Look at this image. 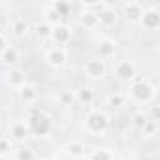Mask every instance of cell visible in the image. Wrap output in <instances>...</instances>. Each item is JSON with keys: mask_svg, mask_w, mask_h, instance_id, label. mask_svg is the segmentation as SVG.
<instances>
[{"mask_svg": "<svg viewBox=\"0 0 160 160\" xmlns=\"http://www.w3.org/2000/svg\"><path fill=\"white\" fill-rule=\"evenodd\" d=\"M27 124L30 130V136H38V138H45L53 132V119L49 113H45L40 106H30L28 108V115H27Z\"/></svg>", "mask_w": 160, "mask_h": 160, "instance_id": "obj_1", "label": "cell"}, {"mask_svg": "<svg viewBox=\"0 0 160 160\" xmlns=\"http://www.w3.org/2000/svg\"><path fill=\"white\" fill-rule=\"evenodd\" d=\"M156 98V87L149 81V79L136 75L130 83L126 100H132L134 104H151Z\"/></svg>", "mask_w": 160, "mask_h": 160, "instance_id": "obj_2", "label": "cell"}, {"mask_svg": "<svg viewBox=\"0 0 160 160\" xmlns=\"http://www.w3.org/2000/svg\"><path fill=\"white\" fill-rule=\"evenodd\" d=\"M111 119L104 109H91L83 119V128L89 136H104L109 130Z\"/></svg>", "mask_w": 160, "mask_h": 160, "instance_id": "obj_3", "label": "cell"}, {"mask_svg": "<svg viewBox=\"0 0 160 160\" xmlns=\"http://www.w3.org/2000/svg\"><path fill=\"white\" fill-rule=\"evenodd\" d=\"M113 75L115 79H119L121 83H132V79L138 75V68H136V62L130 60V58H122L119 60L115 66H113Z\"/></svg>", "mask_w": 160, "mask_h": 160, "instance_id": "obj_4", "label": "cell"}, {"mask_svg": "<svg viewBox=\"0 0 160 160\" xmlns=\"http://www.w3.org/2000/svg\"><path fill=\"white\" fill-rule=\"evenodd\" d=\"M68 58H70V51H68V47L51 45V47L45 51V62H47V66L53 68V70L64 68V66L68 64Z\"/></svg>", "mask_w": 160, "mask_h": 160, "instance_id": "obj_5", "label": "cell"}, {"mask_svg": "<svg viewBox=\"0 0 160 160\" xmlns=\"http://www.w3.org/2000/svg\"><path fill=\"white\" fill-rule=\"evenodd\" d=\"M138 25H139V28H141V30L154 32V30L160 27V10H158L154 4H151V6L143 8V13H141L139 21H138Z\"/></svg>", "mask_w": 160, "mask_h": 160, "instance_id": "obj_6", "label": "cell"}, {"mask_svg": "<svg viewBox=\"0 0 160 160\" xmlns=\"http://www.w3.org/2000/svg\"><path fill=\"white\" fill-rule=\"evenodd\" d=\"M106 73H108V66L98 57H92V58L85 60V64H83V75L85 77H89V79H104Z\"/></svg>", "mask_w": 160, "mask_h": 160, "instance_id": "obj_7", "label": "cell"}, {"mask_svg": "<svg viewBox=\"0 0 160 160\" xmlns=\"http://www.w3.org/2000/svg\"><path fill=\"white\" fill-rule=\"evenodd\" d=\"M73 38V27L68 25V23H60L57 27H53V32H51V42L53 45H58V47H66V43H70V40Z\"/></svg>", "mask_w": 160, "mask_h": 160, "instance_id": "obj_8", "label": "cell"}, {"mask_svg": "<svg viewBox=\"0 0 160 160\" xmlns=\"http://www.w3.org/2000/svg\"><path fill=\"white\" fill-rule=\"evenodd\" d=\"M28 136H30V130L25 119H15L8 124V138L13 143H23Z\"/></svg>", "mask_w": 160, "mask_h": 160, "instance_id": "obj_9", "label": "cell"}, {"mask_svg": "<svg viewBox=\"0 0 160 160\" xmlns=\"http://www.w3.org/2000/svg\"><path fill=\"white\" fill-rule=\"evenodd\" d=\"M62 152L72 158V160H83L87 158V147L83 141H79V139H68L64 145H62Z\"/></svg>", "mask_w": 160, "mask_h": 160, "instance_id": "obj_10", "label": "cell"}, {"mask_svg": "<svg viewBox=\"0 0 160 160\" xmlns=\"http://www.w3.org/2000/svg\"><path fill=\"white\" fill-rule=\"evenodd\" d=\"M17 96H19V102L21 104H25L27 108H30V106H34L36 102H38V96H40V91H38V87L34 85V83H25L21 89H17Z\"/></svg>", "mask_w": 160, "mask_h": 160, "instance_id": "obj_11", "label": "cell"}, {"mask_svg": "<svg viewBox=\"0 0 160 160\" xmlns=\"http://www.w3.org/2000/svg\"><path fill=\"white\" fill-rule=\"evenodd\" d=\"M6 85L10 87V89H13V91H17V89H21L25 83H27V72L23 70V68H17V66H13V68H10L8 72H6Z\"/></svg>", "mask_w": 160, "mask_h": 160, "instance_id": "obj_12", "label": "cell"}, {"mask_svg": "<svg viewBox=\"0 0 160 160\" xmlns=\"http://www.w3.org/2000/svg\"><path fill=\"white\" fill-rule=\"evenodd\" d=\"M117 40H113V38H102L100 42H98V58L100 60H109V58H113L115 55H117Z\"/></svg>", "mask_w": 160, "mask_h": 160, "instance_id": "obj_13", "label": "cell"}, {"mask_svg": "<svg viewBox=\"0 0 160 160\" xmlns=\"http://www.w3.org/2000/svg\"><path fill=\"white\" fill-rule=\"evenodd\" d=\"M143 8L145 6L141 2H138V0H130V2H124L122 4V15L126 17V21L138 25V21H139V17L143 13Z\"/></svg>", "mask_w": 160, "mask_h": 160, "instance_id": "obj_14", "label": "cell"}, {"mask_svg": "<svg viewBox=\"0 0 160 160\" xmlns=\"http://www.w3.org/2000/svg\"><path fill=\"white\" fill-rule=\"evenodd\" d=\"M119 21V15H117V10H113L111 6H108L102 13H98V28H104V30H109L117 25Z\"/></svg>", "mask_w": 160, "mask_h": 160, "instance_id": "obj_15", "label": "cell"}, {"mask_svg": "<svg viewBox=\"0 0 160 160\" xmlns=\"http://www.w3.org/2000/svg\"><path fill=\"white\" fill-rule=\"evenodd\" d=\"M10 30H12V34L15 38H25L28 34V30H30V25H28V21L23 15H15L10 21Z\"/></svg>", "mask_w": 160, "mask_h": 160, "instance_id": "obj_16", "label": "cell"}, {"mask_svg": "<svg viewBox=\"0 0 160 160\" xmlns=\"http://www.w3.org/2000/svg\"><path fill=\"white\" fill-rule=\"evenodd\" d=\"M42 21H45V23L51 25V27H57V25L62 23V15L55 10L53 2H49V4L43 6V10H42Z\"/></svg>", "mask_w": 160, "mask_h": 160, "instance_id": "obj_17", "label": "cell"}, {"mask_svg": "<svg viewBox=\"0 0 160 160\" xmlns=\"http://www.w3.org/2000/svg\"><path fill=\"white\" fill-rule=\"evenodd\" d=\"M79 25L85 30H96L98 28V15L83 8V12L79 13Z\"/></svg>", "mask_w": 160, "mask_h": 160, "instance_id": "obj_18", "label": "cell"}, {"mask_svg": "<svg viewBox=\"0 0 160 160\" xmlns=\"http://www.w3.org/2000/svg\"><path fill=\"white\" fill-rule=\"evenodd\" d=\"M19 60V49L15 45H8L2 53H0V62H2L4 66H15Z\"/></svg>", "mask_w": 160, "mask_h": 160, "instance_id": "obj_19", "label": "cell"}, {"mask_svg": "<svg viewBox=\"0 0 160 160\" xmlns=\"http://www.w3.org/2000/svg\"><path fill=\"white\" fill-rule=\"evenodd\" d=\"M57 104H58L60 108H72L73 104H77V102H75V91H72V89H62V91H58V94H57Z\"/></svg>", "mask_w": 160, "mask_h": 160, "instance_id": "obj_20", "label": "cell"}, {"mask_svg": "<svg viewBox=\"0 0 160 160\" xmlns=\"http://www.w3.org/2000/svg\"><path fill=\"white\" fill-rule=\"evenodd\" d=\"M51 32H53V27L51 25H47L45 21H38V23H34V34H36V38L40 40V42H51Z\"/></svg>", "mask_w": 160, "mask_h": 160, "instance_id": "obj_21", "label": "cell"}, {"mask_svg": "<svg viewBox=\"0 0 160 160\" xmlns=\"http://www.w3.org/2000/svg\"><path fill=\"white\" fill-rule=\"evenodd\" d=\"M147 121H149V113H147L145 109H138V111H134V113H132L130 124H132V128H134V130L141 132V128L147 124Z\"/></svg>", "mask_w": 160, "mask_h": 160, "instance_id": "obj_22", "label": "cell"}, {"mask_svg": "<svg viewBox=\"0 0 160 160\" xmlns=\"http://www.w3.org/2000/svg\"><path fill=\"white\" fill-rule=\"evenodd\" d=\"M75 102L81 104V106H91L94 102V91L89 89V87H83V89L75 91Z\"/></svg>", "mask_w": 160, "mask_h": 160, "instance_id": "obj_23", "label": "cell"}, {"mask_svg": "<svg viewBox=\"0 0 160 160\" xmlns=\"http://www.w3.org/2000/svg\"><path fill=\"white\" fill-rule=\"evenodd\" d=\"M106 106L113 108V109H121L122 106H126V94L124 92H111L106 96Z\"/></svg>", "mask_w": 160, "mask_h": 160, "instance_id": "obj_24", "label": "cell"}, {"mask_svg": "<svg viewBox=\"0 0 160 160\" xmlns=\"http://www.w3.org/2000/svg\"><path fill=\"white\" fill-rule=\"evenodd\" d=\"M115 152L108 147H100V149H94L91 154H87L89 160H113Z\"/></svg>", "mask_w": 160, "mask_h": 160, "instance_id": "obj_25", "label": "cell"}, {"mask_svg": "<svg viewBox=\"0 0 160 160\" xmlns=\"http://www.w3.org/2000/svg\"><path fill=\"white\" fill-rule=\"evenodd\" d=\"M13 141L8 136H0V158H8L10 154H13Z\"/></svg>", "mask_w": 160, "mask_h": 160, "instance_id": "obj_26", "label": "cell"}, {"mask_svg": "<svg viewBox=\"0 0 160 160\" xmlns=\"http://www.w3.org/2000/svg\"><path fill=\"white\" fill-rule=\"evenodd\" d=\"M34 158H36V154L30 147L23 145V147L13 149V160H34Z\"/></svg>", "mask_w": 160, "mask_h": 160, "instance_id": "obj_27", "label": "cell"}, {"mask_svg": "<svg viewBox=\"0 0 160 160\" xmlns=\"http://www.w3.org/2000/svg\"><path fill=\"white\" fill-rule=\"evenodd\" d=\"M156 132H158V122L156 121H147V124L141 128V134H143V138H154L156 136Z\"/></svg>", "mask_w": 160, "mask_h": 160, "instance_id": "obj_28", "label": "cell"}, {"mask_svg": "<svg viewBox=\"0 0 160 160\" xmlns=\"http://www.w3.org/2000/svg\"><path fill=\"white\" fill-rule=\"evenodd\" d=\"M108 6H109V4H108V2H89V4H85V6H83V8H85V10H89V12H92V13H96V15H98V13H102V12H104V10H106V8H108Z\"/></svg>", "mask_w": 160, "mask_h": 160, "instance_id": "obj_29", "label": "cell"}, {"mask_svg": "<svg viewBox=\"0 0 160 160\" xmlns=\"http://www.w3.org/2000/svg\"><path fill=\"white\" fill-rule=\"evenodd\" d=\"M53 6H55V10H57L62 17L70 12V4H68V2H53Z\"/></svg>", "mask_w": 160, "mask_h": 160, "instance_id": "obj_30", "label": "cell"}, {"mask_svg": "<svg viewBox=\"0 0 160 160\" xmlns=\"http://www.w3.org/2000/svg\"><path fill=\"white\" fill-rule=\"evenodd\" d=\"M10 45V42H8V36L4 34V32H0V53H2L6 47Z\"/></svg>", "mask_w": 160, "mask_h": 160, "instance_id": "obj_31", "label": "cell"}, {"mask_svg": "<svg viewBox=\"0 0 160 160\" xmlns=\"http://www.w3.org/2000/svg\"><path fill=\"white\" fill-rule=\"evenodd\" d=\"M151 121H158V106L156 104H152V108H151V117H149Z\"/></svg>", "mask_w": 160, "mask_h": 160, "instance_id": "obj_32", "label": "cell"}, {"mask_svg": "<svg viewBox=\"0 0 160 160\" xmlns=\"http://www.w3.org/2000/svg\"><path fill=\"white\" fill-rule=\"evenodd\" d=\"M113 160H126V158H124V156H121V154H115V156H113Z\"/></svg>", "mask_w": 160, "mask_h": 160, "instance_id": "obj_33", "label": "cell"}, {"mask_svg": "<svg viewBox=\"0 0 160 160\" xmlns=\"http://www.w3.org/2000/svg\"><path fill=\"white\" fill-rule=\"evenodd\" d=\"M34 160H47V158H43V156H36Z\"/></svg>", "mask_w": 160, "mask_h": 160, "instance_id": "obj_34", "label": "cell"}, {"mask_svg": "<svg viewBox=\"0 0 160 160\" xmlns=\"http://www.w3.org/2000/svg\"><path fill=\"white\" fill-rule=\"evenodd\" d=\"M0 132H2V121H0Z\"/></svg>", "mask_w": 160, "mask_h": 160, "instance_id": "obj_35", "label": "cell"}, {"mask_svg": "<svg viewBox=\"0 0 160 160\" xmlns=\"http://www.w3.org/2000/svg\"><path fill=\"white\" fill-rule=\"evenodd\" d=\"M85 160H89V158H85Z\"/></svg>", "mask_w": 160, "mask_h": 160, "instance_id": "obj_36", "label": "cell"}]
</instances>
